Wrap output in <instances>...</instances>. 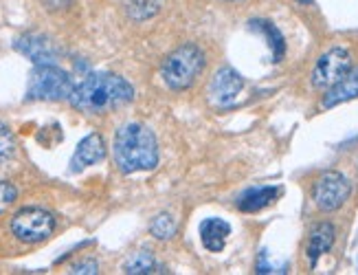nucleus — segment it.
I'll return each instance as SVG.
<instances>
[{"mask_svg":"<svg viewBox=\"0 0 358 275\" xmlns=\"http://www.w3.org/2000/svg\"><path fill=\"white\" fill-rule=\"evenodd\" d=\"M150 232L157 240H172L178 232V223L172 213H159V216H154L152 223H150Z\"/></svg>","mask_w":358,"mask_h":275,"instance_id":"16","label":"nucleus"},{"mask_svg":"<svg viewBox=\"0 0 358 275\" xmlns=\"http://www.w3.org/2000/svg\"><path fill=\"white\" fill-rule=\"evenodd\" d=\"M132 99H134V88L123 78H119V75H110V73L86 75L80 84H75L69 97V101L75 108L90 115L119 108V106H126Z\"/></svg>","mask_w":358,"mask_h":275,"instance_id":"1","label":"nucleus"},{"mask_svg":"<svg viewBox=\"0 0 358 275\" xmlns=\"http://www.w3.org/2000/svg\"><path fill=\"white\" fill-rule=\"evenodd\" d=\"M128 11H130L132 18L145 20V18L154 16V13L159 11V3H157V0H130Z\"/></svg>","mask_w":358,"mask_h":275,"instance_id":"18","label":"nucleus"},{"mask_svg":"<svg viewBox=\"0 0 358 275\" xmlns=\"http://www.w3.org/2000/svg\"><path fill=\"white\" fill-rule=\"evenodd\" d=\"M27 57L34 59L36 64H53L55 62V49L53 44L42 36H24L15 44Z\"/></svg>","mask_w":358,"mask_h":275,"instance_id":"14","label":"nucleus"},{"mask_svg":"<svg viewBox=\"0 0 358 275\" xmlns=\"http://www.w3.org/2000/svg\"><path fill=\"white\" fill-rule=\"evenodd\" d=\"M334 238H336V229L332 223H319L313 227V232L308 236V244H306V260L310 269H315L319 258L332 249Z\"/></svg>","mask_w":358,"mask_h":275,"instance_id":"10","label":"nucleus"},{"mask_svg":"<svg viewBox=\"0 0 358 275\" xmlns=\"http://www.w3.org/2000/svg\"><path fill=\"white\" fill-rule=\"evenodd\" d=\"M352 194V183L345 174L336 170L323 172L313 185V203L319 211H336L341 209Z\"/></svg>","mask_w":358,"mask_h":275,"instance_id":"6","label":"nucleus"},{"mask_svg":"<svg viewBox=\"0 0 358 275\" xmlns=\"http://www.w3.org/2000/svg\"><path fill=\"white\" fill-rule=\"evenodd\" d=\"M244 90L242 75L236 73L231 66L217 69L207 86V99L215 108H231L240 99V93Z\"/></svg>","mask_w":358,"mask_h":275,"instance_id":"8","label":"nucleus"},{"mask_svg":"<svg viewBox=\"0 0 358 275\" xmlns=\"http://www.w3.org/2000/svg\"><path fill=\"white\" fill-rule=\"evenodd\" d=\"M352 69V53L345 47H332L319 55L310 73V84L315 90H328Z\"/></svg>","mask_w":358,"mask_h":275,"instance_id":"7","label":"nucleus"},{"mask_svg":"<svg viewBox=\"0 0 358 275\" xmlns=\"http://www.w3.org/2000/svg\"><path fill=\"white\" fill-rule=\"evenodd\" d=\"M352 99H358V66H352L334 86L325 90V95L321 99V108L330 111L334 106H341Z\"/></svg>","mask_w":358,"mask_h":275,"instance_id":"9","label":"nucleus"},{"mask_svg":"<svg viewBox=\"0 0 358 275\" xmlns=\"http://www.w3.org/2000/svg\"><path fill=\"white\" fill-rule=\"evenodd\" d=\"M297 3H301V5H310L313 0H297Z\"/></svg>","mask_w":358,"mask_h":275,"instance_id":"22","label":"nucleus"},{"mask_svg":"<svg viewBox=\"0 0 358 275\" xmlns=\"http://www.w3.org/2000/svg\"><path fill=\"white\" fill-rule=\"evenodd\" d=\"M123 273L130 275H148V273H163V267L154 260L148 251H136L132 253L126 262H123Z\"/></svg>","mask_w":358,"mask_h":275,"instance_id":"15","label":"nucleus"},{"mask_svg":"<svg viewBox=\"0 0 358 275\" xmlns=\"http://www.w3.org/2000/svg\"><path fill=\"white\" fill-rule=\"evenodd\" d=\"M115 163L123 174L148 172L159 165L157 136L143 124H126L115 134Z\"/></svg>","mask_w":358,"mask_h":275,"instance_id":"2","label":"nucleus"},{"mask_svg":"<svg viewBox=\"0 0 358 275\" xmlns=\"http://www.w3.org/2000/svg\"><path fill=\"white\" fill-rule=\"evenodd\" d=\"M231 236V225L222 218H207L200 225V240L205 249L217 253L224 249V244Z\"/></svg>","mask_w":358,"mask_h":275,"instance_id":"13","label":"nucleus"},{"mask_svg":"<svg viewBox=\"0 0 358 275\" xmlns=\"http://www.w3.org/2000/svg\"><path fill=\"white\" fill-rule=\"evenodd\" d=\"M75 88L71 75L53 64H38L29 78L27 99L38 101H59L69 99Z\"/></svg>","mask_w":358,"mask_h":275,"instance_id":"4","label":"nucleus"},{"mask_svg":"<svg viewBox=\"0 0 358 275\" xmlns=\"http://www.w3.org/2000/svg\"><path fill=\"white\" fill-rule=\"evenodd\" d=\"M55 232V216L42 207H24L11 218V234L24 244H40Z\"/></svg>","mask_w":358,"mask_h":275,"instance_id":"5","label":"nucleus"},{"mask_svg":"<svg viewBox=\"0 0 358 275\" xmlns=\"http://www.w3.org/2000/svg\"><path fill=\"white\" fill-rule=\"evenodd\" d=\"M15 155V136L7 124L0 121V163L9 161Z\"/></svg>","mask_w":358,"mask_h":275,"instance_id":"19","label":"nucleus"},{"mask_svg":"<svg viewBox=\"0 0 358 275\" xmlns=\"http://www.w3.org/2000/svg\"><path fill=\"white\" fill-rule=\"evenodd\" d=\"M282 194V190L275 185H264V188H251L246 190L238 201L236 207L244 213H257L262 209H266L268 205H273L277 201V196Z\"/></svg>","mask_w":358,"mask_h":275,"instance_id":"12","label":"nucleus"},{"mask_svg":"<svg viewBox=\"0 0 358 275\" xmlns=\"http://www.w3.org/2000/svg\"><path fill=\"white\" fill-rule=\"evenodd\" d=\"M207 57L198 44H182L176 51L169 53L161 64V78L167 88L185 90L194 86V82L205 71Z\"/></svg>","mask_w":358,"mask_h":275,"instance_id":"3","label":"nucleus"},{"mask_svg":"<svg viewBox=\"0 0 358 275\" xmlns=\"http://www.w3.org/2000/svg\"><path fill=\"white\" fill-rule=\"evenodd\" d=\"M18 198V190H15L11 183L7 181H0V213H3L7 207H11Z\"/></svg>","mask_w":358,"mask_h":275,"instance_id":"20","label":"nucleus"},{"mask_svg":"<svg viewBox=\"0 0 358 275\" xmlns=\"http://www.w3.org/2000/svg\"><path fill=\"white\" fill-rule=\"evenodd\" d=\"M103 157H106V143L97 132H92L88 136H84L80 146H77L71 165H73V170H84L88 165L99 163Z\"/></svg>","mask_w":358,"mask_h":275,"instance_id":"11","label":"nucleus"},{"mask_svg":"<svg viewBox=\"0 0 358 275\" xmlns=\"http://www.w3.org/2000/svg\"><path fill=\"white\" fill-rule=\"evenodd\" d=\"M259 31L266 36V40H268V47L273 49V57H275V62H279V59L284 57V53H286V42H284V36H282V31L275 27V24H271V22H266V20H257V22H253Z\"/></svg>","mask_w":358,"mask_h":275,"instance_id":"17","label":"nucleus"},{"mask_svg":"<svg viewBox=\"0 0 358 275\" xmlns=\"http://www.w3.org/2000/svg\"><path fill=\"white\" fill-rule=\"evenodd\" d=\"M71 273H82V275H92V273H99V265L95 258H86V260H80V262H75L71 267Z\"/></svg>","mask_w":358,"mask_h":275,"instance_id":"21","label":"nucleus"}]
</instances>
